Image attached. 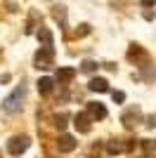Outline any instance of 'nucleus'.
I'll return each mask as SVG.
<instances>
[{
    "instance_id": "f257e3e1",
    "label": "nucleus",
    "mask_w": 156,
    "mask_h": 158,
    "mask_svg": "<svg viewBox=\"0 0 156 158\" xmlns=\"http://www.w3.org/2000/svg\"><path fill=\"white\" fill-rule=\"evenodd\" d=\"M24 92H26V87L24 85H17L14 87V92H10L5 97V102H2V109H5L7 113H17L21 109V99H24Z\"/></svg>"
},
{
    "instance_id": "f03ea898",
    "label": "nucleus",
    "mask_w": 156,
    "mask_h": 158,
    "mask_svg": "<svg viewBox=\"0 0 156 158\" xmlns=\"http://www.w3.org/2000/svg\"><path fill=\"white\" fill-rule=\"evenodd\" d=\"M54 66V50H52V45H43L36 52V69H52Z\"/></svg>"
},
{
    "instance_id": "7ed1b4c3",
    "label": "nucleus",
    "mask_w": 156,
    "mask_h": 158,
    "mask_svg": "<svg viewBox=\"0 0 156 158\" xmlns=\"http://www.w3.org/2000/svg\"><path fill=\"white\" fill-rule=\"evenodd\" d=\"M28 146H31V139L26 137V135H17V137H12L7 142V151L12 153V156H21Z\"/></svg>"
},
{
    "instance_id": "20e7f679",
    "label": "nucleus",
    "mask_w": 156,
    "mask_h": 158,
    "mask_svg": "<svg viewBox=\"0 0 156 158\" xmlns=\"http://www.w3.org/2000/svg\"><path fill=\"white\" fill-rule=\"evenodd\" d=\"M88 116H90L92 120H104V118H106V109H104V104H99V102H90V104H88Z\"/></svg>"
},
{
    "instance_id": "39448f33",
    "label": "nucleus",
    "mask_w": 156,
    "mask_h": 158,
    "mask_svg": "<svg viewBox=\"0 0 156 158\" xmlns=\"http://www.w3.org/2000/svg\"><path fill=\"white\" fill-rule=\"evenodd\" d=\"M90 116H88V113H76V116H73V125H76L78 127V132H83V135H85V132H90Z\"/></svg>"
},
{
    "instance_id": "423d86ee",
    "label": "nucleus",
    "mask_w": 156,
    "mask_h": 158,
    "mask_svg": "<svg viewBox=\"0 0 156 158\" xmlns=\"http://www.w3.org/2000/svg\"><path fill=\"white\" fill-rule=\"evenodd\" d=\"M57 149H59L62 153L73 151V149H76V139H73L71 135H62V137L57 139Z\"/></svg>"
},
{
    "instance_id": "0eeeda50",
    "label": "nucleus",
    "mask_w": 156,
    "mask_h": 158,
    "mask_svg": "<svg viewBox=\"0 0 156 158\" xmlns=\"http://www.w3.org/2000/svg\"><path fill=\"white\" fill-rule=\"evenodd\" d=\"M73 76H76V69H69V66H62V69L57 71V80H59V85H64V83L73 80Z\"/></svg>"
},
{
    "instance_id": "6e6552de",
    "label": "nucleus",
    "mask_w": 156,
    "mask_h": 158,
    "mask_svg": "<svg viewBox=\"0 0 156 158\" xmlns=\"http://www.w3.org/2000/svg\"><path fill=\"white\" fill-rule=\"evenodd\" d=\"M88 87H90L92 92H106V90H109V83L104 78H92L90 83H88Z\"/></svg>"
},
{
    "instance_id": "1a4fd4ad",
    "label": "nucleus",
    "mask_w": 156,
    "mask_h": 158,
    "mask_svg": "<svg viewBox=\"0 0 156 158\" xmlns=\"http://www.w3.org/2000/svg\"><path fill=\"white\" fill-rule=\"evenodd\" d=\"M52 87H54V80H52V78H40L38 80V92L40 94H50Z\"/></svg>"
},
{
    "instance_id": "9d476101",
    "label": "nucleus",
    "mask_w": 156,
    "mask_h": 158,
    "mask_svg": "<svg viewBox=\"0 0 156 158\" xmlns=\"http://www.w3.org/2000/svg\"><path fill=\"white\" fill-rule=\"evenodd\" d=\"M38 40L43 43V45H52V43H54V40H52V31H50V28H45V26H40Z\"/></svg>"
},
{
    "instance_id": "9b49d317",
    "label": "nucleus",
    "mask_w": 156,
    "mask_h": 158,
    "mask_svg": "<svg viewBox=\"0 0 156 158\" xmlns=\"http://www.w3.org/2000/svg\"><path fill=\"white\" fill-rule=\"evenodd\" d=\"M137 118H140V109H132L130 113H125L123 116V123H125V127H132L137 123Z\"/></svg>"
},
{
    "instance_id": "f8f14e48",
    "label": "nucleus",
    "mask_w": 156,
    "mask_h": 158,
    "mask_svg": "<svg viewBox=\"0 0 156 158\" xmlns=\"http://www.w3.org/2000/svg\"><path fill=\"white\" fill-rule=\"evenodd\" d=\"M106 149H109V153H123L125 151V146L121 142H116V139H111L109 144H106Z\"/></svg>"
},
{
    "instance_id": "ddd939ff",
    "label": "nucleus",
    "mask_w": 156,
    "mask_h": 158,
    "mask_svg": "<svg viewBox=\"0 0 156 158\" xmlns=\"http://www.w3.org/2000/svg\"><path fill=\"white\" fill-rule=\"evenodd\" d=\"M66 120H69L66 113H57V116H54V127H57V130H64V127H66Z\"/></svg>"
},
{
    "instance_id": "4468645a",
    "label": "nucleus",
    "mask_w": 156,
    "mask_h": 158,
    "mask_svg": "<svg viewBox=\"0 0 156 158\" xmlns=\"http://www.w3.org/2000/svg\"><path fill=\"white\" fill-rule=\"evenodd\" d=\"M54 19H57V21H62V24H66V10H64L62 5H59V7H54Z\"/></svg>"
},
{
    "instance_id": "2eb2a0df",
    "label": "nucleus",
    "mask_w": 156,
    "mask_h": 158,
    "mask_svg": "<svg viewBox=\"0 0 156 158\" xmlns=\"http://www.w3.org/2000/svg\"><path fill=\"white\" fill-rule=\"evenodd\" d=\"M80 69H83L85 73H92V71H97V61H83V66H80Z\"/></svg>"
},
{
    "instance_id": "dca6fc26",
    "label": "nucleus",
    "mask_w": 156,
    "mask_h": 158,
    "mask_svg": "<svg viewBox=\"0 0 156 158\" xmlns=\"http://www.w3.org/2000/svg\"><path fill=\"white\" fill-rule=\"evenodd\" d=\"M88 33H90V24H80L78 31H76V35H78V38H83V35H88Z\"/></svg>"
},
{
    "instance_id": "f3484780",
    "label": "nucleus",
    "mask_w": 156,
    "mask_h": 158,
    "mask_svg": "<svg viewBox=\"0 0 156 158\" xmlns=\"http://www.w3.org/2000/svg\"><path fill=\"white\" fill-rule=\"evenodd\" d=\"M111 97H114L116 104H123V102H125V92H121V90H118V92H111Z\"/></svg>"
},
{
    "instance_id": "a211bd4d",
    "label": "nucleus",
    "mask_w": 156,
    "mask_h": 158,
    "mask_svg": "<svg viewBox=\"0 0 156 158\" xmlns=\"http://www.w3.org/2000/svg\"><path fill=\"white\" fill-rule=\"evenodd\" d=\"M142 2V7H154L156 5V0H140Z\"/></svg>"
},
{
    "instance_id": "6ab92c4d",
    "label": "nucleus",
    "mask_w": 156,
    "mask_h": 158,
    "mask_svg": "<svg viewBox=\"0 0 156 158\" xmlns=\"http://www.w3.org/2000/svg\"><path fill=\"white\" fill-rule=\"evenodd\" d=\"M147 125H156V116H149V118H147Z\"/></svg>"
}]
</instances>
